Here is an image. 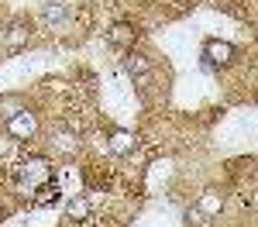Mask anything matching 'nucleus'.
<instances>
[{
    "instance_id": "1",
    "label": "nucleus",
    "mask_w": 258,
    "mask_h": 227,
    "mask_svg": "<svg viewBox=\"0 0 258 227\" xmlns=\"http://www.w3.org/2000/svg\"><path fill=\"white\" fill-rule=\"evenodd\" d=\"M48 179H52L48 159H24V162L18 165V183L28 186V189H38V186H45Z\"/></svg>"
},
{
    "instance_id": "2",
    "label": "nucleus",
    "mask_w": 258,
    "mask_h": 227,
    "mask_svg": "<svg viewBox=\"0 0 258 227\" xmlns=\"http://www.w3.org/2000/svg\"><path fill=\"white\" fill-rule=\"evenodd\" d=\"M35 131H38V117H35L31 110H24V107H21L14 117H7V134H11V138H18V141L35 138Z\"/></svg>"
},
{
    "instance_id": "3",
    "label": "nucleus",
    "mask_w": 258,
    "mask_h": 227,
    "mask_svg": "<svg viewBox=\"0 0 258 227\" xmlns=\"http://www.w3.org/2000/svg\"><path fill=\"white\" fill-rule=\"evenodd\" d=\"M203 59L210 65H231L234 62V45L231 41H220V38H210L203 45Z\"/></svg>"
},
{
    "instance_id": "4",
    "label": "nucleus",
    "mask_w": 258,
    "mask_h": 227,
    "mask_svg": "<svg viewBox=\"0 0 258 227\" xmlns=\"http://www.w3.org/2000/svg\"><path fill=\"white\" fill-rule=\"evenodd\" d=\"M107 41H110V45H117V48H131V45L138 41V31H135L127 21H117V24L107 31Z\"/></svg>"
},
{
    "instance_id": "5",
    "label": "nucleus",
    "mask_w": 258,
    "mask_h": 227,
    "mask_svg": "<svg viewBox=\"0 0 258 227\" xmlns=\"http://www.w3.org/2000/svg\"><path fill=\"white\" fill-rule=\"evenodd\" d=\"M220 210H224V193L220 189H203L200 193V213L203 217H217Z\"/></svg>"
},
{
    "instance_id": "6",
    "label": "nucleus",
    "mask_w": 258,
    "mask_h": 227,
    "mask_svg": "<svg viewBox=\"0 0 258 227\" xmlns=\"http://www.w3.org/2000/svg\"><path fill=\"white\" fill-rule=\"evenodd\" d=\"M124 69L131 72V80H138V83H145L148 80V72H152V62L145 59L141 52H131L127 59H124Z\"/></svg>"
},
{
    "instance_id": "7",
    "label": "nucleus",
    "mask_w": 258,
    "mask_h": 227,
    "mask_svg": "<svg viewBox=\"0 0 258 227\" xmlns=\"http://www.w3.org/2000/svg\"><path fill=\"white\" fill-rule=\"evenodd\" d=\"M28 41H31V28H28V24H11V28H7V35H4V45H7L11 52L24 48Z\"/></svg>"
},
{
    "instance_id": "8",
    "label": "nucleus",
    "mask_w": 258,
    "mask_h": 227,
    "mask_svg": "<svg viewBox=\"0 0 258 227\" xmlns=\"http://www.w3.org/2000/svg\"><path fill=\"white\" fill-rule=\"evenodd\" d=\"M135 144H138V138L131 131H110V152L114 155H131Z\"/></svg>"
},
{
    "instance_id": "9",
    "label": "nucleus",
    "mask_w": 258,
    "mask_h": 227,
    "mask_svg": "<svg viewBox=\"0 0 258 227\" xmlns=\"http://www.w3.org/2000/svg\"><path fill=\"white\" fill-rule=\"evenodd\" d=\"M86 213H90V200H86V196H73V200L66 203V217H69V220H83Z\"/></svg>"
},
{
    "instance_id": "10",
    "label": "nucleus",
    "mask_w": 258,
    "mask_h": 227,
    "mask_svg": "<svg viewBox=\"0 0 258 227\" xmlns=\"http://www.w3.org/2000/svg\"><path fill=\"white\" fill-rule=\"evenodd\" d=\"M41 18L48 21V24H62V21H66V7H62V4H45Z\"/></svg>"
},
{
    "instance_id": "11",
    "label": "nucleus",
    "mask_w": 258,
    "mask_h": 227,
    "mask_svg": "<svg viewBox=\"0 0 258 227\" xmlns=\"http://www.w3.org/2000/svg\"><path fill=\"white\" fill-rule=\"evenodd\" d=\"M0 217H4V210H0Z\"/></svg>"
}]
</instances>
